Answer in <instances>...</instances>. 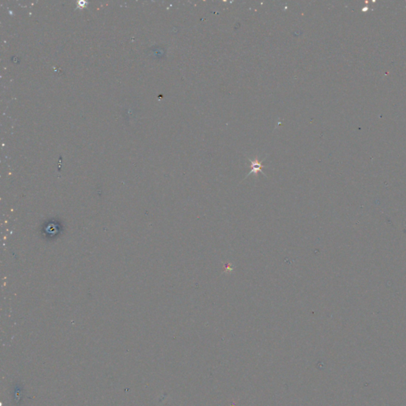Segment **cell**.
I'll use <instances>...</instances> for the list:
<instances>
[{"label": "cell", "mask_w": 406, "mask_h": 406, "mask_svg": "<svg viewBox=\"0 0 406 406\" xmlns=\"http://www.w3.org/2000/svg\"><path fill=\"white\" fill-rule=\"evenodd\" d=\"M251 164H252L251 165L252 171H250L249 175L251 174V173H256H256H258L259 171H262V164H261V163H259V161H258V160H256L255 161H252Z\"/></svg>", "instance_id": "obj_1"}]
</instances>
